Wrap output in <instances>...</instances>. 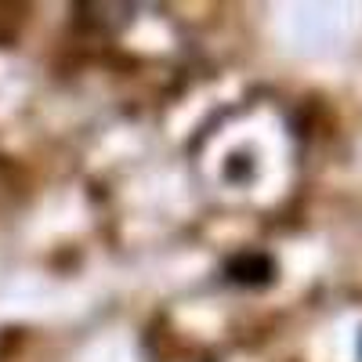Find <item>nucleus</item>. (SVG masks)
<instances>
[{"label":"nucleus","instance_id":"nucleus-1","mask_svg":"<svg viewBox=\"0 0 362 362\" xmlns=\"http://www.w3.org/2000/svg\"><path fill=\"white\" fill-rule=\"evenodd\" d=\"M225 276L235 286H268L272 276H276V264H272V257H264L257 250H247V254H235L225 264Z\"/></svg>","mask_w":362,"mask_h":362}]
</instances>
